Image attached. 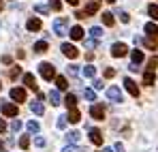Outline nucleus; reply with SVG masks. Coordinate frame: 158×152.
Returning <instances> with one entry per match:
<instances>
[{
	"label": "nucleus",
	"instance_id": "obj_7",
	"mask_svg": "<svg viewBox=\"0 0 158 152\" xmlns=\"http://www.w3.org/2000/svg\"><path fill=\"white\" fill-rule=\"evenodd\" d=\"M90 116H92L94 120H103V118H105V107H103V105H92Z\"/></svg>",
	"mask_w": 158,
	"mask_h": 152
},
{
	"label": "nucleus",
	"instance_id": "obj_1",
	"mask_svg": "<svg viewBox=\"0 0 158 152\" xmlns=\"http://www.w3.org/2000/svg\"><path fill=\"white\" fill-rule=\"evenodd\" d=\"M39 71H41L43 79H47V81H52L53 77H56V69H53L49 62H41V64H39Z\"/></svg>",
	"mask_w": 158,
	"mask_h": 152
},
{
	"label": "nucleus",
	"instance_id": "obj_28",
	"mask_svg": "<svg viewBox=\"0 0 158 152\" xmlns=\"http://www.w3.org/2000/svg\"><path fill=\"white\" fill-rule=\"evenodd\" d=\"M26 128L30 131V133H39V128H41V127H39V122H34V120H30V122L26 124Z\"/></svg>",
	"mask_w": 158,
	"mask_h": 152
},
{
	"label": "nucleus",
	"instance_id": "obj_36",
	"mask_svg": "<svg viewBox=\"0 0 158 152\" xmlns=\"http://www.w3.org/2000/svg\"><path fill=\"white\" fill-rule=\"evenodd\" d=\"M83 97H85L88 101H94V97H96V94H94V90H88V88H85V90H83Z\"/></svg>",
	"mask_w": 158,
	"mask_h": 152
},
{
	"label": "nucleus",
	"instance_id": "obj_2",
	"mask_svg": "<svg viewBox=\"0 0 158 152\" xmlns=\"http://www.w3.org/2000/svg\"><path fill=\"white\" fill-rule=\"evenodd\" d=\"M126 54H128V47H126L124 43H113V45H111V56H113V58H124Z\"/></svg>",
	"mask_w": 158,
	"mask_h": 152
},
{
	"label": "nucleus",
	"instance_id": "obj_31",
	"mask_svg": "<svg viewBox=\"0 0 158 152\" xmlns=\"http://www.w3.org/2000/svg\"><path fill=\"white\" fill-rule=\"evenodd\" d=\"M141 43H145L150 50H156V45H158V41L156 39H145V41H141Z\"/></svg>",
	"mask_w": 158,
	"mask_h": 152
},
{
	"label": "nucleus",
	"instance_id": "obj_6",
	"mask_svg": "<svg viewBox=\"0 0 158 152\" xmlns=\"http://www.w3.org/2000/svg\"><path fill=\"white\" fill-rule=\"evenodd\" d=\"M0 111L4 114V116H17V105H13V103H2V107H0Z\"/></svg>",
	"mask_w": 158,
	"mask_h": 152
},
{
	"label": "nucleus",
	"instance_id": "obj_33",
	"mask_svg": "<svg viewBox=\"0 0 158 152\" xmlns=\"http://www.w3.org/2000/svg\"><path fill=\"white\" fill-rule=\"evenodd\" d=\"M19 146H22V150H26L28 146H30V137H28V135H24V137L19 139Z\"/></svg>",
	"mask_w": 158,
	"mask_h": 152
},
{
	"label": "nucleus",
	"instance_id": "obj_3",
	"mask_svg": "<svg viewBox=\"0 0 158 152\" xmlns=\"http://www.w3.org/2000/svg\"><path fill=\"white\" fill-rule=\"evenodd\" d=\"M60 50H62V54H64L66 58H71V60L79 56V50L75 47V45H71V43H62V47H60Z\"/></svg>",
	"mask_w": 158,
	"mask_h": 152
},
{
	"label": "nucleus",
	"instance_id": "obj_4",
	"mask_svg": "<svg viewBox=\"0 0 158 152\" xmlns=\"http://www.w3.org/2000/svg\"><path fill=\"white\" fill-rule=\"evenodd\" d=\"M53 32H56L58 37H64V34H66V20H64V17H58V20L53 22Z\"/></svg>",
	"mask_w": 158,
	"mask_h": 152
},
{
	"label": "nucleus",
	"instance_id": "obj_48",
	"mask_svg": "<svg viewBox=\"0 0 158 152\" xmlns=\"http://www.w3.org/2000/svg\"><path fill=\"white\" fill-rule=\"evenodd\" d=\"M2 131H6V122H4V120L0 118V133H2Z\"/></svg>",
	"mask_w": 158,
	"mask_h": 152
},
{
	"label": "nucleus",
	"instance_id": "obj_20",
	"mask_svg": "<svg viewBox=\"0 0 158 152\" xmlns=\"http://www.w3.org/2000/svg\"><path fill=\"white\" fill-rule=\"evenodd\" d=\"M101 17H103V24H105V26H109V28H111V26L115 24V20H113V13H109V11H105V13H103Z\"/></svg>",
	"mask_w": 158,
	"mask_h": 152
},
{
	"label": "nucleus",
	"instance_id": "obj_22",
	"mask_svg": "<svg viewBox=\"0 0 158 152\" xmlns=\"http://www.w3.org/2000/svg\"><path fill=\"white\" fill-rule=\"evenodd\" d=\"M45 51H47V43H45V41L34 43V54H45Z\"/></svg>",
	"mask_w": 158,
	"mask_h": 152
},
{
	"label": "nucleus",
	"instance_id": "obj_26",
	"mask_svg": "<svg viewBox=\"0 0 158 152\" xmlns=\"http://www.w3.org/2000/svg\"><path fill=\"white\" fill-rule=\"evenodd\" d=\"M66 137H69V141H71V144H77V141H79V137H81V135H79V131H71V133H69Z\"/></svg>",
	"mask_w": 158,
	"mask_h": 152
},
{
	"label": "nucleus",
	"instance_id": "obj_49",
	"mask_svg": "<svg viewBox=\"0 0 158 152\" xmlns=\"http://www.w3.org/2000/svg\"><path fill=\"white\" fill-rule=\"evenodd\" d=\"M66 2H69V4H73V7H77V4H79V0H66Z\"/></svg>",
	"mask_w": 158,
	"mask_h": 152
},
{
	"label": "nucleus",
	"instance_id": "obj_25",
	"mask_svg": "<svg viewBox=\"0 0 158 152\" xmlns=\"http://www.w3.org/2000/svg\"><path fill=\"white\" fill-rule=\"evenodd\" d=\"M90 34H92L94 39H101V37H103V28H101V26H92V28H90Z\"/></svg>",
	"mask_w": 158,
	"mask_h": 152
},
{
	"label": "nucleus",
	"instance_id": "obj_30",
	"mask_svg": "<svg viewBox=\"0 0 158 152\" xmlns=\"http://www.w3.org/2000/svg\"><path fill=\"white\" fill-rule=\"evenodd\" d=\"M148 13L152 15V20H158V4H150V9H148Z\"/></svg>",
	"mask_w": 158,
	"mask_h": 152
},
{
	"label": "nucleus",
	"instance_id": "obj_19",
	"mask_svg": "<svg viewBox=\"0 0 158 152\" xmlns=\"http://www.w3.org/2000/svg\"><path fill=\"white\" fill-rule=\"evenodd\" d=\"M131 58H132V64L143 62V51H141V50H132L131 51Z\"/></svg>",
	"mask_w": 158,
	"mask_h": 152
},
{
	"label": "nucleus",
	"instance_id": "obj_9",
	"mask_svg": "<svg viewBox=\"0 0 158 152\" xmlns=\"http://www.w3.org/2000/svg\"><path fill=\"white\" fill-rule=\"evenodd\" d=\"M124 86H126V90L131 92V94H132V97H135V99L139 97V88H137V84L132 81L131 77H126V79H124Z\"/></svg>",
	"mask_w": 158,
	"mask_h": 152
},
{
	"label": "nucleus",
	"instance_id": "obj_54",
	"mask_svg": "<svg viewBox=\"0 0 158 152\" xmlns=\"http://www.w3.org/2000/svg\"><path fill=\"white\" fill-rule=\"evenodd\" d=\"M92 2H98V0H92Z\"/></svg>",
	"mask_w": 158,
	"mask_h": 152
},
{
	"label": "nucleus",
	"instance_id": "obj_51",
	"mask_svg": "<svg viewBox=\"0 0 158 152\" xmlns=\"http://www.w3.org/2000/svg\"><path fill=\"white\" fill-rule=\"evenodd\" d=\"M103 152H113V148H105V150H103Z\"/></svg>",
	"mask_w": 158,
	"mask_h": 152
},
{
	"label": "nucleus",
	"instance_id": "obj_53",
	"mask_svg": "<svg viewBox=\"0 0 158 152\" xmlns=\"http://www.w3.org/2000/svg\"><path fill=\"white\" fill-rule=\"evenodd\" d=\"M107 2H109V4H113V2H115V0H107Z\"/></svg>",
	"mask_w": 158,
	"mask_h": 152
},
{
	"label": "nucleus",
	"instance_id": "obj_11",
	"mask_svg": "<svg viewBox=\"0 0 158 152\" xmlns=\"http://www.w3.org/2000/svg\"><path fill=\"white\" fill-rule=\"evenodd\" d=\"M24 84H26L30 90H34V92L39 90V86H36V79H34V75H32V73H26V75H24Z\"/></svg>",
	"mask_w": 158,
	"mask_h": 152
},
{
	"label": "nucleus",
	"instance_id": "obj_50",
	"mask_svg": "<svg viewBox=\"0 0 158 152\" xmlns=\"http://www.w3.org/2000/svg\"><path fill=\"white\" fill-rule=\"evenodd\" d=\"M0 152H6V150H4V144H2V141H0Z\"/></svg>",
	"mask_w": 158,
	"mask_h": 152
},
{
	"label": "nucleus",
	"instance_id": "obj_24",
	"mask_svg": "<svg viewBox=\"0 0 158 152\" xmlns=\"http://www.w3.org/2000/svg\"><path fill=\"white\" fill-rule=\"evenodd\" d=\"M64 103H66V107H69V109H73V107L77 105V99H75V94H66Z\"/></svg>",
	"mask_w": 158,
	"mask_h": 152
},
{
	"label": "nucleus",
	"instance_id": "obj_40",
	"mask_svg": "<svg viewBox=\"0 0 158 152\" xmlns=\"http://www.w3.org/2000/svg\"><path fill=\"white\" fill-rule=\"evenodd\" d=\"M34 11H36V13H41V15H45L49 9H47V7H43V4H36V7H34Z\"/></svg>",
	"mask_w": 158,
	"mask_h": 152
},
{
	"label": "nucleus",
	"instance_id": "obj_34",
	"mask_svg": "<svg viewBox=\"0 0 158 152\" xmlns=\"http://www.w3.org/2000/svg\"><path fill=\"white\" fill-rule=\"evenodd\" d=\"M19 73H22V69H19V67H13V69L9 71V77H11V79H15V77L19 75Z\"/></svg>",
	"mask_w": 158,
	"mask_h": 152
},
{
	"label": "nucleus",
	"instance_id": "obj_5",
	"mask_svg": "<svg viewBox=\"0 0 158 152\" xmlns=\"http://www.w3.org/2000/svg\"><path fill=\"white\" fill-rule=\"evenodd\" d=\"M107 97H109L113 103H120V101H122V92H120V88H118V86L107 88Z\"/></svg>",
	"mask_w": 158,
	"mask_h": 152
},
{
	"label": "nucleus",
	"instance_id": "obj_13",
	"mask_svg": "<svg viewBox=\"0 0 158 152\" xmlns=\"http://www.w3.org/2000/svg\"><path fill=\"white\" fill-rule=\"evenodd\" d=\"M145 34H148V39H156L158 37V26L156 24H145Z\"/></svg>",
	"mask_w": 158,
	"mask_h": 152
},
{
	"label": "nucleus",
	"instance_id": "obj_32",
	"mask_svg": "<svg viewBox=\"0 0 158 152\" xmlns=\"http://www.w3.org/2000/svg\"><path fill=\"white\" fill-rule=\"evenodd\" d=\"M62 152H83L79 146H75V144H71V146H64V150Z\"/></svg>",
	"mask_w": 158,
	"mask_h": 152
},
{
	"label": "nucleus",
	"instance_id": "obj_45",
	"mask_svg": "<svg viewBox=\"0 0 158 152\" xmlns=\"http://www.w3.org/2000/svg\"><path fill=\"white\" fill-rule=\"evenodd\" d=\"M103 88V81L101 79H94V90H101Z\"/></svg>",
	"mask_w": 158,
	"mask_h": 152
},
{
	"label": "nucleus",
	"instance_id": "obj_44",
	"mask_svg": "<svg viewBox=\"0 0 158 152\" xmlns=\"http://www.w3.org/2000/svg\"><path fill=\"white\" fill-rule=\"evenodd\" d=\"M85 47H88V50H94V47H96V41H85Z\"/></svg>",
	"mask_w": 158,
	"mask_h": 152
},
{
	"label": "nucleus",
	"instance_id": "obj_43",
	"mask_svg": "<svg viewBox=\"0 0 158 152\" xmlns=\"http://www.w3.org/2000/svg\"><path fill=\"white\" fill-rule=\"evenodd\" d=\"M103 75H105L107 79H111V77L115 75V69H105V73H103Z\"/></svg>",
	"mask_w": 158,
	"mask_h": 152
},
{
	"label": "nucleus",
	"instance_id": "obj_55",
	"mask_svg": "<svg viewBox=\"0 0 158 152\" xmlns=\"http://www.w3.org/2000/svg\"><path fill=\"white\" fill-rule=\"evenodd\" d=\"M0 88H2V84H0Z\"/></svg>",
	"mask_w": 158,
	"mask_h": 152
},
{
	"label": "nucleus",
	"instance_id": "obj_16",
	"mask_svg": "<svg viewBox=\"0 0 158 152\" xmlns=\"http://www.w3.org/2000/svg\"><path fill=\"white\" fill-rule=\"evenodd\" d=\"M71 39H75V41L83 39V28H81V26H73V28H71Z\"/></svg>",
	"mask_w": 158,
	"mask_h": 152
},
{
	"label": "nucleus",
	"instance_id": "obj_8",
	"mask_svg": "<svg viewBox=\"0 0 158 152\" xmlns=\"http://www.w3.org/2000/svg\"><path fill=\"white\" fill-rule=\"evenodd\" d=\"M11 99L17 101V103L26 101V90H24V88H13V90H11Z\"/></svg>",
	"mask_w": 158,
	"mask_h": 152
},
{
	"label": "nucleus",
	"instance_id": "obj_14",
	"mask_svg": "<svg viewBox=\"0 0 158 152\" xmlns=\"http://www.w3.org/2000/svg\"><path fill=\"white\" fill-rule=\"evenodd\" d=\"M66 118H69V122H73V124H77L79 118H81V114H79L77 107H73V109H69V114H66Z\"/></svg>",
	"mask_w": 158,
	"mask_h": 152
},
{
	"label": "nucleus",
	"instance_id": "obj_12",
	"mask_svg": "<svg viewBox=\"0 0 158 152\" xmlns=\"http://www.w3.org/2000/svg\"><path fill=\"white\" fill-rule=\"evenodd\" d=\"M98 7H101L98 2H90V4H88V7L81 11V13H83V17H90V15H94V13L98 11Z\"/></svg>",
	"mask_w": 158,
	"mask_h": 152
},
{
	"label": "nucleus",
	"instance_id": "obj_23",
	"mask_svg": "<svg viewBox=\"0 0 158 152\" xmlns=\"http://www.w3.org/2000/svg\"><path fill=\"white\" fill-rule=\"evenodd\" d=\"M49 101H52V105H60V92H58V90H52V92H49Z\"/></svg>",
	"mask_w": 158,
	"mask_h": 152
},
{
	"label": "nucleus",
	"instance_id": "obj_39",
	"mask_svg": "<svg viewBox=\"0 0 158 152\" xmlns=\"http://www.w3.org/2000/svg\"><path fill=\"white\" fill-rule=\"evenodd\" d=\"M11 128H13V131H15V133H17V131H19V128H22V120H17V118H15V120H13V122H11Z\"/></svg>",
	"mask_w": 158,
	"mask_h": 152
},
{
	"label": "nucleus",
	"instance_id": "obj_38",
	"mask_svg": "<svg viewBox=\"0 0 158 152\" xmlns=\"http://www.w3.org/2000/svg\"><path fill=\"white\" fill-rule=\"evenodd\" d=\"M58 128H66V116H58Z\"/></svg>",
	"mask_w": 158,
	"mask_h": 152
},
{
	"label": "nucleus",
	"instance_id": "obj_27",
	"mask_svg": "<svg viewBox=\"0 0 158 152\" xmlns=\"http://www.w3.org/2000/svg\"><path fill=\"white\" fill-rule=\"evenodd\" d=\"M158 67V56H152L150 60H148V71H154Z\"/></svg>",
	"mask_w": 158,
	"mask_h": 152
},
{
	"label": "nucleus",
	"instance_id": "obj_21",
	"mask_svg": "<svg viewBox=\"0 0 158 152\" xmlns=\"http://www.w3.org/2000/svg\"><path fill=\"white\" fill-rule=\"evenodd\" d=\"M56 86H58V90H66V88H69L66 77H64V75H58V77H56Z\"/></svg>",
	"mask_w": 158,
	"mask_h": 152
},
{
	"label": "nucleus",
	"instance_id": "obj_42",
	"mask_svg": "<svg viewBox=\"0 0 158 152\" xmlns=\"http://www.w3.org/2000/svg\"><path fill=\"white\" fill-rule=\"evenodd\" d=\"M34 144H36L39 148H41V146H45V137H41V135H36V137H34Z\"/></svg>",
	"mask_w": 158,
	"mask_h": 152
},
{
	"label": "nucleus",
	"instance_id": "obj_17",
	"mask_svg": "<svg viewBox=\"0 0 158 152\" xmlns=\"http://www.w3.org/2000/svg\"><path fill=\"white\" fill-rule=\"evenodd\" d=\"M30 109H32L36 116H41V114L45 111V107H43V103H41V101H32V103H30Z\"/></svg>",
	"mask_w": 158,
	"mask_h": 152
},
{
	"label": "nucleus",
	"instance_id": "obj_41",
	"mask_svg": "<svg viewBox=\"0 0 158 152\" xmlns=\"http://www.w3.org/2000/svg\"><path fill=\"white\" fill-rule=\"evenodd\" d=\"M118 15H120V20H122L124 24H128V22H131V17H128V13H124V11H120Z\"/></svg>",
	"mask_w": 158,
	"mask_h": 152
},
{
	"label": "nucleus",
	"instance_id": "obj_29",
	"mask_svg": "<svg viewBox=\"0 0 158 152\" xmlns=\"http://www.w3.org/2000/svg\"><path fill=\"white\" fill-rule=\"evenodd\" d=\"M83 75H85V77H94V75H96V69L88 64V67H83Z\"/></svg>",
	"mask_w": 158,
	"mask_h": 152
},
{
	"label": "nucleus",
	"instance_id": "obj_52",
	"mask_svg": "<svg viewBox=\"0 0 158 152\" xmlns=\"http://www.w3.org/2000/svg\"><path fill=\"white\" fill-rule=\"evenodd\" d=\"M2 9H4V2H2V0H0V11H2Z\"/></svg>",
	"mask_w": 158,
	"mask_h": 152
},
{
	"label": "nucleus",
	"instance_id": "obj_47",
	"mask_svg": "<svg viewBox=\"0 0 158 152\" xmlns=\"http://www.w3.org/2000/svg\"><path fill=\"white\" fill-rule=\"evenodd\" d=\"M2 64H11V56H2Z\"/></svg>",
	"mask_w": 158,
	"mask_h": 152
},
{
	"label": "nucleus",
	"instance_id": "obj_10",
	"mask_svg": "<svg viewBox=\"0 0 158 152\" xmlns=\"http://www.w3.org/2000/svg\"><path fill=\"white\" fill-rule=\"evenodd\" d=\"M90 139H92V144L101 146V144H103V133H101L98 128H90Z\"/></svg>",
	"mask_w": 158,
	"mask_h": 152
},
{
	"label": "nucleus",
	"instance_id": "obj_18",
	"mask_svg": "<svg viewBox=\"0 0 158 152\" xmlns=\"http://www.w3.org/2000/svg\"><path fill=\"white\" fill-rule=\"evenodd\" d=\"M154 81H156L154 71H145V75H143V84H145V86H154Z\"/></svg>",
	"mask_w": 158,
	"mask_h": 152
},
{
	"label": "nucleus",
	"instance_id": "obj_35",
	"mask_svg": "<svg viewBox=\"0 0 158 152\" xmlns=\"http://www.w3.org/2000/svg\"><path fill=\"white\" fill-rule=\"evenodd\" d=\"M49 7H52L53 11H60V9H62V2H60V0H49Z\"/></svg>",
	"mask_w": 158,
	"mask_h": 152
},
{
	"label": "nucleus",
	"instance_id": "obj_46",
	"mask_svg": "<svg viewBox=\"0 0 158 152\" xmlns=\"http://www.w3.org/2000/svg\"><path fill=\"white\" fill-rule=\"evenodd\" d=\"M113 152H124V146L118 141V144H115V148H113Z\"/></svg>",
	"mask_w": 158,
	"mask_h": 152
},
{
	"label": "nucleus",
	"instance_id": "obj_37",
	"mask_svg": "<svg viewBox=\"0 0 158 152\" xmlns=\"http://www.w3.org/2000/svg\"><path fill=\"white\" fill-rule=\"evenodd\" d=\"M66 71H69V75H73V77H75V75H79V69L75 67V64H71V67H66Z\"/></svg>",
	"mask_w": 158,
	"mask_h": 152
},
{
	"label": "nucleus",
	"instance_id": "obj_15",
	"mask_svg": "<svg viewBox=\"0 0 158 152\" xmlns=\"http://www.w3.org/2000/svg\"><path fill=\"white\" fill-rule=\"evenodd\" d=\"M26 28L30 32H36V30H41V20H36V17H32V20H28Z\"/></svg>",
	"mask_w": 158,
	"mask_h": 152
}]
</instances>
